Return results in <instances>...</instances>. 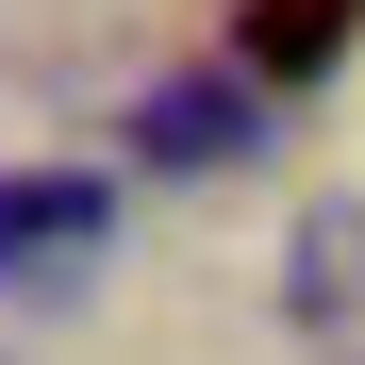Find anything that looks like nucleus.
Wrapping results in <instances>:
<instances>
[{"label": "nucleus", "instance_id": "1", "mask_svg": "<svg viewBox=\"0 0 365 365\" xmlns=\"http://www.w3.org/2000/svg\"><path fill=\"white\" fill-rule=\"evenodd\" d=\"M100 232H116V200L83 166H0V282H83Z\"/></svg>", "mask_w": 365, "mask_h": 365}, {"label": "nucleus", "instance_id": "2", "mask_svg": "<svg viewBox=\"0 0 365 365\" xmlns=\"http://www.w3.org/2000/svg\"><path fill=\"white\" fill-rule=\"evenodd\" d=\"M365 34V0H232V67L250 83H332Z\"/></svg>", "mask_w": 365, "mask_h": 365}, {"label": "nucleus", "instance_id": "3", "mask_svg": "<svg viewBox=\"0 0 365 365\" xmlns=\"http://www.w3.org/2000/svg\"><path fill=\"white\" fill-rule=\"evenodd\" d=\"M133 150L150 166H250V83H150L133 100Z\"/></svg>", "mask_w": 365, "mask_h": 365}]
</instances>
